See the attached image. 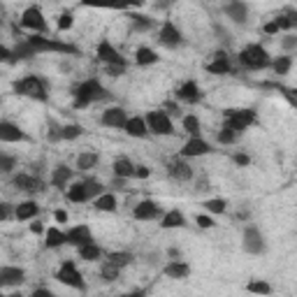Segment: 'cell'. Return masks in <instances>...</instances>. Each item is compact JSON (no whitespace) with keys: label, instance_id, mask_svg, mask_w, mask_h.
<instances>
[{"label":"cell","instance_id":"obj_36","mask_svg":"<svg viewBox=\"0 0 297 297\" xmlns=\"http://www.w3.org/2000/svg\"><path fill=\"white\" fill-rule=\"evenodd\" d=\"M33 56H37V51L33 49V44L28 42V40H24L21 44H17V49H14V58H33Z\"/></svg>","mask_w":297,"mask_h":297},{"label":"cell","instance_id":"obj_33","mask_svg":"<svg viewBox=\"0 0 297 297\" xmlns=\"http://www.w3.org/2000/svg\"><path fill=\"white\" fill-rule=\"evenodd\" d=\"M98 165V153H93V151H84V153H79L77 156V167L79 170H93V167Z\"/></svg>","mask_w":297,"mask_h":297},{"label":"cell","instance_id":"obj_8","mask_svg":"<svg viewBox=\"0 0 297 297\" xmlns=\"http://www.w3.org/2000/svg\"><path fill=\"white\" fill-rule=\"evenodd\" d=\"M21 26L24 28H30V30H35V35L40 33H47V19H44L42 9L40 7H28L24 9V14H21Z\"/></svg>","mask_w":297,"mask_h":297},{"label":"cell","instance_id":"obj_52","mask_svg":"<svg viewBox=\"0 0 297 297\" xmlns=\"http://www.w3.org/2000/svg\"><path fill=\"white\" fill-rule=\"evenodd\" d=\"M148 174H151V167H147V165H137V167H135V176H140V179H147Z\"/></svg>","mask_w":297,"mask_h":297},{"label":"cell","instance_id":"obj_42","mask_svg":"<svg viewBox=\"0 0 297 297\" xmlns=\"http://www.w3.org/2000/svg\"><path fill=\"white\" fill-rule=\"evenodd\" d=\"M132 28L135 30H148V28L153 26V19L148 17H142V14H132Z\"/></svg>","mask_w":297,"mask_h":297},{"label":"cell","instance_id":"obj_35","mask_svg":"<svg viewBox=\"0 0 297 297\" xmlns=\"http://www.w3.org/2000/svg\"><path fill=\"white\" fill-rule=\"evenodd\" d=\"M96 209L98 211H116V198L112 193H105L96 200Z\"/></svg>","mask_w":297,"mask_h":297},{"label":"cell","instance_id":"obj_31","mask_svg":"<svg viewBox=\"0 0 297 297\" xmlns=\"http://www.w3.org/2000/svg\"><path fill=\"white\" fill-rule=\"evenodd\" d=\"M135 63L137 65H153V63H158V53L151 47H140L135 51Z\"/></svg>","mask_w":297,"mask_h":297},{"label":"cell","instance_id":"obj_49","mask_svg":"<svg viewBox=\"0 0 297 297\" xmlns=\"http://www.w3.org/2000/svg\"><path fill=\"white\" fill-rule=\"evenodd\" d=\"M279 30H281V28H279V24H276V19H272L270 24H265V26H262V33H265V35H276Z\"/></svg>","mask_w":297,"mask_h":297},{"label":"cell","instance_id":"obj_28","mask_svg":"<svg viewBox=\"0 0 297 297\" xmlns=\"http://www.w3.org/2000/svg\"><path fill=\"white\" fill-rule=\"evenodd\" d=\"M63 244H68V232H61L56 227L47 230V242H44L47 248H61Z\"/></svg>","mask_w":297,"mask_h":297},{"label":"cell","instance_id":"obj_44","mask_svg":"<svg viewBox=\"0 0 297 297\" xmlns=\"http://www.w3.org/2000/svg\"><path fill=\"white\" fill-rule=\"evenodd\" d=\"M119 267H114V265H109V262H105V265H102V270H100V276H102V279L105 281H116L119 279Z\"/></svg>","mask_w":297,"mask_h":297},{"label":"cell","instance_id":"obj_5","mask_svg":"<svg viewBox=\"0 0 297 297\" xmlns=\"http://www.w3.org/2000/svg\"><path fill=\"white\" fill-rule=\"evenodd\" d=\"M251 123H255L253 109H225V128L235 130L237 135L244 132Z\"/></svg>","mask_w":297,"mask_h":297},{"label":"cell","instance_id":"obj_53","mask_svg":"<svg viewBox=\"0 0 297 297\" xmlns=\"http://www.w3.org/2000/svg\"><path fill=\"white\" fill-rule=\"evenodd\" d=\"M235 163H237L239 167H246L248 163H251V158L246 156V153H235Z\"/></svg>","mask_w":297,"mask_h":297},{"label":"cell","instance_id":"obj_51","mask_svg":"<svg viewBox=\"0 0 297 297\" xmlns=\"http://www.w3.org/2000/svg\"><path fill=\"white\" fill-rule=\"evenodd\" d=\"M0 61H7V63H14L17 58L12 56V51H9L7 47H0Z\"/></svg>","mask_w":297,"mask_h":297},{"label":"cell","instance_id":"obj_34","mask_svg":"<svg viewBox=\"0 0 297 297\" xmlns=\"http://www.w3.org/2000/svg\"><path fill=\"white\" fill-rule=\"evenodd\" d=\"M246 290H248V293H253V295H270L272 286L267 283V281H262V279H251V281H248V286H246Z\"/></svg>","mask_w":297,"mask_h":297},{"label":"cell","instance_id":"obj_18","mask_svg":"<svg viewBox=\"0 0 297 297\" xmlns=\"http://www.w3.org/2000/svg\"><path fill=\"white\" fill-rule=\"evenodd\" d=\"M204 68H207V72H211V74H230V70H232L225 51H216L214 53V61L207 63Z\"/></svg>","mask_w":297,"mask_h":297},{"label":"cell","instance_id":"obj_60","mask_svg":"<svg viewBox=\"0 0 297 297\" xmlns=\"http://www.w3.org/2000/svg\"><path fill=\"white\" fill-rule=\"evenodd\" d=\"M53 216H56V221H58V223H65V221H68V214H65L63 209H56V211H53Z\"/></svg>","mask_w":297,"mask_h":297},{"label":"cell","instance_id":"obj_1","mask_svg":"<svg viewBox=\"0 0 297 297\" xmlns=\"http://www.w3.org/2000/svg\"><path fill=\"white\" fill-rule=\"evenodd\" d=\"M72 93H74V107L77 109L88 107L91 102H100V100H107L109 98L107 88L98 79H86V81L77 84V86L72 88Z\"/></svg>","mask_w":297,"mask_h":297},{"label":"cell","instance_id":"obj_47","mask_svg":"<svg viewBox=\"0 0 297 297\" xmlns=\"http://www.w3.org/2000/svg\"><path fill=\"white\" fill-rule=\"evenodd\" d=\"M72 24H74V19H72L70 12H63L61 19H58V30H70Z\"/></svg>","mask_w":297,"mask_h":297},{"label":"cell","instance_id":"obj_46","mask_svg":"<svg viewBox=\"0 0 297 297\" xmlns=\"http://www.w3.org/2000/svg\"><path fill=\"white\" fill-rule=\"evenodd\" d=\"M58 140H63V128L49 119V142H58Z\"/></svg>","mask_w":297,"mask_h":297},{"label":"cell","instance_id":"obj_37","mask_svg":"<svg viewBox=\"0 0 297 297\" xmlns=\"http://www.w3.org/2000/svg\"><path fill=\"white\" fill-rule=\"evenodd\" d=\"M184 130L188 132V135H193V137H200V119L193 116V114L184 116Z\"/></svg>","mask_w":297,"mask_h":297},{"label":"cell","instance_id":"obj_63","mask_svg":"<svg viewBox=\"0 0 297 297\" xmlns=\"http://www.w3.org/2000/svg\"><path fill=\"white\" fill-rule=\"evenodd\" d=\"M5 297H24L21 293H12V295H5Z\"/></svg>","mask_w":297,"mask_h":297},{"label":"cell","instance_id":"obj_16","mask_svg":"<svg viewBox=\"0 0 297 297\" xmlns=\"http://www.w3.org/2000/svg\"><path fill=\"white\" fill-rule=\"evenodd\" d=\"M26 281V272L21 267H2L0 270V286H21Z\"/></svg>","mask_w":297,"mask_h":297},{"label":"cell","instance_id":"obj_40","mask_svg":"<svg viewBox=\"0 0 297 297\" xmlns=\"http://www.w3.org/2000/svg\"><path fill=\"white\" fill-rule=\"evenodd\" d=\"M84 186H86V193H88V198H91V200H93V198H100V195H102V188H105L98 179H86Z\"/></svg>","mask_w":297,"mask_h":297},{"label":"cell","instance_id":"obj_19","mask_svg":"<svg viewBox=\"0 0 297 297\" xmlns=\"http://www.w3.org/2000/svg\"><path fill=\"white\" fill-rule=\"evenodd\" d=\"M176 100H181V102H198L200 100V88L195 81H184L181 86L176 88Z\"/></svg>","mask_w":297,"mask_h":297},{"label":"cell","instance_id":"obj_4","mask_svg":"<svg viewBox=\"0 0 297 297\" xmlns=\"http://www.w3.org/2000/svg\"><path fill=\"white\" fill-rule=\"evenodd\" d=\"M26 40L33 44V49H35L37 53L40 51H61V53H72V56H79V53H81L74 44H65V42L49 40V37H42V35H28Z\"/></svg>","mask_w":297,"mask_h":297},{"label":"cell","instance_id":"obj_21","mask_svg":"<svg viewBox=\"0 0 297 297\" xmlns=\"http://www.w3.org/2000/svg\"><path fill=\"white\" fill-rule=\"evenodd\" d=\"M37 214H40V204H37V202H33V200L19 202L17 211H14L17 221H30V219H35Z\"/></svg>","mask_w":297,"mask_h":297},{"label":"cell","instance_id":"obj_41","mask_svg":"<svg viewBox=\"0 0 297 297\" xmlns=\"http://www.w3.org/2000/svg\"><path fill=\"white\" fill-rule=\"evenodd\" d=\"M272 68H274V72H276L279 77H283V74H288V70H290V58L288 56H279L276 61L272 63Z\"/></svg>","mask_w":297,"mask_h":297},{"label":"cell","instance_id":"obj_27","mask_svg":"<svg viewBox=\"0 0 297 297\" xmlns=\"http://www.w3.org/2000/svg\"><path fill=\"white\" fill-rule=\"evenodd\" d=\"M112 167H114V174L119 176V179H130V176H135V167L137 165H132L128 158H119Z\"/></svg>","mask_w":297,"mask_h":297},{"label":"cell","instance_id":"obj_39","mask_svg":"<svg viewBox=\"0 0 297 297\" xmlns=\"http://www.w3.org/2000/svg\"><path fill=\"white\" fill-rule=\"evenodd\" d=\"M79 255H81L84 260L93 262V260H98V258H100V248H98L96 244H86V246H81V248H79Z\"/></svg>","mask_w":297,"mask_h":297},{"label":"cell","instance_id":"obj_48","mask_svg":"<svg viewBox=\"0 0 297 297\" xmlns=\"http://www.w3.org/2000/svg\"><path fill=\"white\" fill-rule=\"evenodd\" d=\"M12 167H14V158L7 156V153H2V156H0V170H2V172H12Z\"/></svg>","mask_w":297,"mask_h":297},{"label":"cell","instance_id":"obj_7","mask_svg":"<svg viewBox=\"0 0 297 297\" xmlns=\"http://www.w3.org/2000/svg\"><path fill=\"white\" fill-rule=\"evenodd\" d=\"M147 125L153 135H172V132H174V128H172V119H170L163 109L148 112L147 114Z\"/></svg>","mask_w":297,"mask_h":297},{"label":"cell","instance_id":"obj_59","mask_svg":"<svg viewBox=\"0 0 297 297\" xmlns=\"http://www.w3.org/2000/svg\"><path fill=\"white\" fill-rule=\"evenodd\" d=\"M283 47H286V49H295V47H297V37L295 35H288L286 40H283Z\"/></svg>","mask_w":297,"mask_h":297},{"label":"cell","instance_id":"obj_56","mask_svg":"<svg viewBox=\"0 0 297 297\" xmlns=\"http://www.w3.org/2000/svg\"><path fill=\"white\" fill-rule=\"evenodd\" d=\"M123 68L125 65H107V72H109V77H119L123 74Z\"/></svg>","mask_w":297,"mask_h":297},{"label":"cell","instance_id":"obj_24","mask_svg":"<svg viewBox=\"0 0 297 297\" xmlns=\"http://www.w3.org/2000/svg\"><path fill=\"white\" fill-rule=\"evenodd\" d=\"M125 132L130 137H147L148 135V125H147V119H140V116H132L128 125H125Z\"/></svg>","mask_w":297,"mask_h":297},{"label":"cell","instance_id":"obj_23","mask_svg":"<svg viewBox=\"0 0 297 297\" xmlns=\"http://www.w3.org/2000/svg\"><path fill=\"white\" fill-rule=\"evenodd\" d=\"M223 12H225V14L232 19V21H237V24H244L246 14H248V7H246L244 2H227V5H223Z\"/></svg>","mask_w":297,"mask_h":297},{"label":"cell","instance_id":"obj_58","mask_svg":"<svg viewBox=\"0 0 297 297\" xmlns=\"http://www.w3.org/2000/svg\"><path fill=\"white\" fill-rule=\"evenodd\" d=\"M30 297H53V295H51V290H47V288H35L30 293Z\"/></svg>","mask_w":297,"mask_h":297},{"label":"cell","instance_id":"obj_26","mask_svg":"<svg viewBox=\"0 0 297 297\" xmlns=\"http://www.w3.org/2000/svg\"><path fill=\"white\" fill-rule=\"evenodd\" d=\"M165 274L170 276V279H186V276L191 274V267H188V262L174 260L165 267Z\"/></svg>","mask_w":297,"mask_h":297},{"label":"cell","instance_id":"obj_11","mask_svg":"<svg viewBox=\"0 0 297 297\" xmlns=\"http://www.w3.org/2000/svg\"><path fill=\"white\" fill-rule=\"evenodd\" d=\"M98 58L102 63H107V65H125V58H123L121 53L112 47V42H107V40H102V42L98 44Z\"/></svg>","mask_w":297,"mask_h":297},{"label":"cell","instance_id":"obj_45","mask_svg":"<svg viewBox=\"0 0 297 297\" xmlns=\"http://www.w3.org/2000/svg\"><path fill=\"white\" fill-rule=\"evenodd\" d=\"M216 140H219L221 144H232V142H237V132L223 125V128L219 130V135H216Z\"/></svg>","mask_w":297,"mask_h":297},{"label":"cell","instance_id":"obj_14","mask_svg":"<svg viewBox=\"0 0 297 297\" xmlns=\"http://www.w3.org/2000/svg\"><path fill=\"white\" fill-rule=\"evenodd\" d=\"M209 151H211V147L202 140V137H191V140L184 144V148H181V158L204 156V153H209Z\"/></svg>","mask_w":297,"mask_h":297},{"label":"cell","instance_id":"obj_61","mask_svg":"<svg viewBox=\"0 0 297 297\" xmlns=\"http://www.w3.org/2000/svg\"><path fill=\"white\" fill-rule=\"evenodd\" d=\"M30 232H35V235H40V232H42V223H40V221H35V223H30Z\"/></svg>","mask_w":297,"mask_h":297},{"label":"cell","instance_id":"obj_17","mask_svg":"<svg viewBox=\"0 0 297 297\" xmlns=\"http://www.w3.org/2000/svg\"><path fill=\"white\" fill-rule=\"evenodd\" d=\"M158 214H160V209H158V204L153 200H142L135 209H132V216L137 221H151L156 219Z\"/></svg>","mask_w":297,"mask_h":297},{"label":"cell","instance_id":"obj_54","mask_svg":"<svg viewBox=\"0 0 297 297\" xmlns=\"http://www.w3.org/2000/svg\"><path fill=\"white\" fill-rule=\"evenodd\" d=\"M276 24H279L281 30H288V28H293V26H290V21H288V17H286V14H279V17H276Z\"/></svg>","mask_w":297,"mask_h":297},{"label":"cell","instance_id":"obj_9","mask_svg":"<svg viewBox=\"0 0 297 297\" xmlns=\"http://www.w3.org/2000/svg\"><path fill=\"white\" fill-rule=\"evenodd\" d=\"M12 186L17 191H26V193H42L44 191V181L40 176H28V174H14L12 176Z\"/></svg>","mask_w":297,"mask_h":297},{"label":"cell","instance_id":"obj_50","mask_svg":"<svg viewBox=\"0 0 297 297\" xmlns=\"http://www.w3.org/2000/svg\"><path fill=\"white\" fill-rule=\"evenodd\" d=\"M195 223H198L200 227H214V225H216L214 219H211V216H204V214H200V216L195 219Z\"/></svg>","mask_w":297,"mask_h":297},{"label":"cell","instance_id":"obj_10","mask_svg":"<svg viewBox=\"0 0 297 297\" xmlns=\"http://www.w3.org/2000/svg\"><path fill=\"white\" fill-rule=\"evenodd\" d=\"M244 248L248 253H262L265 251V239H262V232L255 225H248L244 230Z\"/></svg>","mask_w":297,"mask_h":297},{"label":"cell","instance_id":"obj_6","mask_svg":"<svg viewBox=\"0 0 297 297\" xmlns=\"http://www.w3.org/2000/svg\"><path fill=\"white\" fill-rule=\"evenodd\" d=\"M56 279L61 281L63 286H70V288H77V290H84L86 288V281L81 276V272L74 267L72 260H65L61 265V270L56 272Z\"/></svg>","mask_w":297,"mask_h":297},{"label":"cell","instance_id":"obj_25","mask_svg":"<svg viewBox=\"0 0 297 297\" xmlns=\"http://www.w3.org/2000/svg\"><path fill=\"white\" fill-rule=\"evenodd\" d=\"M72 176H74V172H72L68 165H58L56 170H53L51 174V184L56 186V188H65V184L70 181Z\"/></svg>","mask_w":297,"mask_h":297},{"label":"cell","instance_id":"obj_29","mask_svg":"<svg viewBox=\"0 0 297 297\" xmlns=\"http://www.w3.org/2000/svg\"><path fill=\"white\" fill-rule=\"evenodd\" d=\"M160 225L165 227V230H172V227H184L186 225V219H184V214L179 209H172V211H167L165 216H163V223Z\"/></svg>","mask_w":297,"mask_h":297},{"label":"cell","instance_id":"obj_12","mask_svg":"<svg viewBox=\"0 0 297 297\" xmlns=\"http://www.w3.org/2000/svg\"><path fill=\"white\" fill-rule=\"evenodd\" d=\"M128 121H130V119H128L125 109H121V107H109V109H105V114H102V123L109 125V128H123V130H125Z\"/></svg>","mask_w":297,"mask_h":297},{"label":"cell","instance_id":"obj_13","mask_svg":"<svg viewBox=\"0 0 297 297\" xmlns=\"http://www.w3.org/2000/svg\"><path fill=\"white\" fill-rule=\"evenodd\" d=\"M158 40L165 44V47H170V49H174V47H179V44L184 42V37H181V33L176 30V26L172 24V21H165L163 24V28H160V35H158Z\"/></svg>","mask_w":297,"mask_h":297},{"label":"cell","instance_id":"obj_2","mask_svg":"<svg viewBox=\"0 0 297 297\" xmlns=\"http://www.w3.org/2000/svg\"><path fill=\"white\" fill-rule=\"evenodd\" d=\"M239 63H242L244 68H248V70H262V68H267L272 61H270V53H267L265 47H260V44H248V47H244L242 53H239Z\"/></svg>","mask_w":297,"mask_h":297},{"label":"cell","instance_id":"obj_62","mask_svg":"<svg viewBox=\"0 0 297 297\" xmlns=\"http://www.w3.org/2000/svg\"><path fill=\"white\" fill-rule=\"evenodd\" d=\"M119 297H144V290H135V293H128V295H119Z\"/></svg>","mask_w":297,"mask_h":297},{"label":"cell","instance_id":"obj_57","mask_svg":"<svg viewBox=\"0 0 297 297\" xmlns=\"http://www.w3.org/2000/svg\"><path fill=\"white\" fill-rule=\"evenodd\" d=\"M163 112H165L167 116H176V114H179V107H176L174 102H165V109H163Z\"/></svg>","mask_w":297,"mask_h":297},{"label":"cell","instance_id":"obj_15","mask_svg":"<svg viewBox=\"0 0 297 297\" xmlns=\"http://www.w3.org/2000/svg\"><path fill=\"white\" fill-rule=\"evenodd\" d=\"M68 244L77 246V248H81V246L86 244H93V235H91V230H88V225H74L68 232Z\"/></svg>","mask_w":297,"mask_h":297},{"label":"cell","instance_id":"obj_32","mask_svg":"<svg viewBox=\"0 0 297 297\" xmlns=\"http://www.w3.org/2000/svg\"><path fill=\"white\" fill-rule=\"evenodd\" d=\"M68 200L70 202H86V200H91L88 198V193H86V186H84V181H79V184H74V186H70V191H68Z\"/></svg>","mask_w":297,"mask_h":297},{"label":"cell","instance_id":"obj_38","mask_svg":"<svg viewBox=\"0 0 297 297\" xmlns=\"http://www.w3.org/2000/svg\"><path fill=\"white\" fill-rule=\"evenodd\" d=\"M227 207V202L223 198H211V200H204V209L211 211V214H223Z\"/></svg>","mask_w":297,"mask_h":297},{"label":"cell","instance_id":"obj_43","mask_svg":"<svg viewBox=\"0 0 297 297\" xmlns=\"http://www.w3.org/2000/svg\"><path fill=\"white\" fill-rule=\"evenodd\" d=\"M81 132H84V128L79 123H70L63 128V140H77V137H81Z\"/></svg>","mask_w":297,"mask_h":297},{"label":"cell","instance_id":"obj_30","mask_svg":"<svg viewBox=\"0 0 297 297\" xmlns=\"http://www.w3.org/2000/svg\"><path fill=\"white\" fill-rule=\"evenodd\" d=\"M132 260H135V258H132V253H128V251H112V253L107 255V262L114 265V267H119V270L128 267Z\"/></svg>","mask_w":297,"mask_h":297},{"label":"cell","instance_id":"obj_20","mask_svg":"<svg viewBox=\"0 0 297 297\" xmlns=\"http://www.w3.org/2000/svg\"><path fill=\"white\" fill-rule=\"evenodd\" d=\"M26 140V135L19 130V125H14V123L9 121H0V142H24Z\"/></svg>","mask_w":297,"mask_h":297},{"label":"cell","instance_id":"obj_3","mask_svg":"<svg viewBox=\"0 0 297 297\" xmlns=\"http://www.w3.org/2000/svg\"><path fill=\"white\" fill-rule=\"evenodd\" d=\"M14 91H17L19 96L33 98V100H40V102H47V98H49L47 84H44L40 77H35V74H28V77H24L21 81H17V84H14Z\"/></svg>","mask_w":297,"mask_h":297},{"label":"cell","instance_id":"obj_22","mask_svg":"<svg viewBox=\"0 0 297 297\" xmlns=\"http://www.w3.org/2000/svg\"><path fill=\"white\" fill-rule=\"evenodd\" d=\"M167 172L174 176V179H179V181H188L193 176V170L186 165L184 160H170L167 163Z\"/></svg>","mask_w":297,"mask_h":297},{"label":"cell","instance_id":"obj_55","mask_svg":"<svg viewBox=\"0 0 297 297\" xmlns=\"http://www.w3.org/2000/svg\"><path fill=\"white\" fill-rule=\"evenodd\" d=\"M283 14L288 17L290 26H297V9H293V7H286V12H283Z\"/></svg>","mask_w":297,"mask_h":297}]
</instances>
